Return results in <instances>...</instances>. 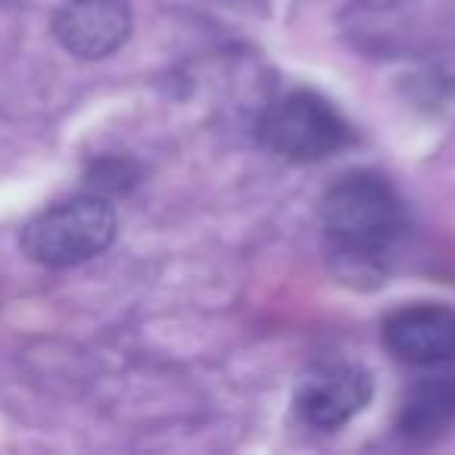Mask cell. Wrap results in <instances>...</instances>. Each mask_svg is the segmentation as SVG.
Here are the masks:
<instances>
[{
	"label": "cell",
	"instance_id": "obj_1",
	"mask_svg": "<svg viewBox=\"0 0 455 455\" xmlns=\"http://www.w3.org/2000/svg\"><path fill=\"white\" fill-rule=\"evenodd\" d=\"M322 221L331 243L349 259H378L403 231V203L378 175H349L328 190Z\"/></svg>",
	"mask_w": 455,
	"mask_h": 455
},
{
	"label": "cell",
	"instance_id": "obj_2",
	"mask_svg": "<svg viewBox=\"0 0 455 455\" xmlns=\"http://www.w3.org/2000/svg\"><path fill=\"white\" fill-rule=\"evenodd\" d=\"M116 237V209L103 196H76L41 212L22 231L28 259L51 268L94 259Z\"/></svg>",
	"mask_w": 455,
	"mask_h": 455
},
{
	"label": "cell",
	"instance_id": "obj_3",
	"mask_svg": "<svg viewBox=\"0 0 455 455\" xmlns=\"http://www.w3.org/2000/svg\"><path fill=\"white\" fill-rule=\"evenodd\" d=\"M259 134L268 150L297 163H315L349 140V128L328 100L312 91H293L268 107Z\"/></svg>",
	"mask_w": 455,
	"mask_h": 455
},
{
	"label": "cell",
	"instance_id": "obj_4",
	"mask_svg": "<svg viewBox=\"0 0 455 455\" xmlns=\"http://www.w3.org/2000/svg\"><path fill=\"white\" fill-rule=\"evenodd\" d=\"M371 399V374L349 362H322L299 378L293 405L318 430H337Z\"/></svg>",
	"mask_w": 455,
	"mask_h": 455
},
{
	"label": "cell",
	"instance_id": "obj_5",
	"mask_svg": "<svg viewBox=\"0 0 455 455\" xmlns=\"http://www.w3.org/2000/svg\"><path fill=\"white\" fill-rule=\"evenodd\" d=\"M384 347L405 365L434 368L455 359V309L446 306H405L387 315Z\"/></svg>",
	"mask_w": 455,
	"mask_h": 455
},
{
	"label": "cell",
	"instance_id": "obj_6",
	"mask_svg": "<svg viewBox=\"0 0 455 455\" xmlns=\"http://www.w3.org/2000/svg\"><path fill=\"white\" fill-rule=\"evenodd\" d=\"M60 44L82 60H103L125 44L132 13L125 0H66L53 20Z\"/></svg>",
	"mask_w": 455,
	"mask_h": 455
},
{
	"label": "cell",
	"instance_id": "obj_7",
	"mask_svg": "<svg viewBox=\"0 0 455 455\" xmlns=\"http://www.w3.org/2000/svg\"><path fill=\"white\" fill-rule=\"evenodd\" d=\"M399 436L415 446L436 443L455 427V378H421L399 405Z\"/></svg>",
	"mask_w": 455,
	"mask_h": 455
}]
</instances>
